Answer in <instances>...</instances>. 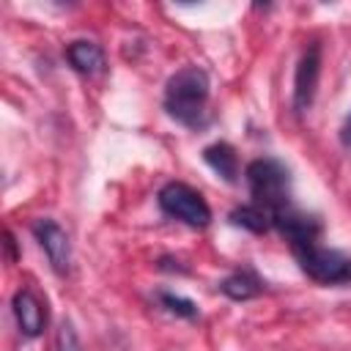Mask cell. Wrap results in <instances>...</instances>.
Returning <instances> with one entry per match:
<instances>
[{"label": "cell", "mask_w": 351, "mask_h": 351, "mask_svg": "<svg viewBox=\"0 0 351 351\" xmlns=\"http://www.w3.org/2000/svg\"><path fill=\"white\" fill-rule=\"evenodd\" d=\"M230 222L233 225H241V228H247L252 233H263V230H269L274 225L271 211L263 208V206H258V203H247V206L233 208L230 211Z\"/></svg>", "instance_id": "cell-12"}, {"label": "cell", "mask_w": 351, "mask_h": 351, "mask_svg": "<svg viewBox=\"0 0 351 351\" xmlns=\"http://www.w3.org/2000/svg\"><path fill=\"white\" fill-rule=\"evenodd\" d=\"M219 291H222L228 299L247 302V299H252V296H258V293L263 291V282H261V280H258L252 271L241 269V271L228 274V277L219 282Z\"/></svg>", "instance_id": "cell-10"}, {"label": "cell", "mask_w": 351, "mask_h": 351, "mask_svg": "<svg viewBox=\"0 0 351 351\" xmlns=\"http://www.w3.org/2000/svg\"><path fill=\"white\" fill-rule=\"evenodd\" d=\"M55 351H82L80 337H77V332H74L71 324H60L58 337H55Z\"/></svg>", "instance_id": "cell-14"}, {"label": "cell", "mask_w": 351, "mask_h": 351, "mask_svg": "<svg viewBox=\"0 0 351 351\" xmlns=\"http://www.w3.org/2000/svg\"><path fill=\"white\" fill-rule=\"evenodd\" d=\"M159 208L189 228H206L211 222V208L203 195L181 181H170L159 189Z\"/></svg>", "instance_id": "cell-4"}, {"label": "cell", "mask_w": 351, "mask_h": 351, "mask_svg": "<svg viewBox=\"0 0 351 351\" xmlns=\"http://www.w3.org/2000/svg\"><path fill=\"white\" fill-rule=\"evenodd\" d=\"M203 159H206V165H208L214 173H219L225 181H236V176H239V156H236V151H233L228 143H211V145L203 151Z\"/></svg>", "instance_id": "cell-11"}, {"label": "cell", "mask_w": 351, "mask_h": 351, "mask_svg": "<svg viewBox=\"0 0 351 351\" xmlns=\"http://www.w3.org/2000/svg\"><path fill=\"white\" fill-rule=\"evenodd\" d=\"M66 58H69L71 69L80 71V74L93 77V74H101L104 71V52L93 41H85V38L71 41L69 49H66Z\"/></svg>", "instance_id": "cell-9"}, {"label": "cell", "mask_w": 351, "mask_h": 351, "mask_svg": "<svg viewBox=\"0 0 351 351\" xmlns=\"http://www.w3.org/2000/svg\"><path fill=\"white\" fill-rule=\"evenodd\" d=\"M33 236L41 244V250L47 252L52 269L58 274H66L71 269V241H69V233L55 219H36L33 222Z\"/></svg>", "instance_id": "cell-6"}, {"label": "cell", "mask_w": 351, "mask_h": 351, "mask_svg": "<svg viewBox=\"0 0 351 351\" xmlns=\"http://www.w3.org/2000/svg\"><path fill=\"white\" fill-rule=\"evenodd\" d=\"M11 310H14L16 326H19V332L25 337H38L44 332V326H47V310H44V302L36 296V291L19 288L14 293Z\"/></svg>", "instance_id": "cell-8"}, {"label": "cell", "mask_w": 351, "mask_h": 351, "mask_svg": "<svg viewBox=\"0 0 351 351\" xmlns=\"http://www.w3.org/2000/svg\"><path fill=\"white\" fill-rule=\"evenodd\" d=\"M291 250H293L299 269L310 280H315L321 285H348L351 282V255H346L340 250L321 247L318 241L299 244Z\"/></svg>", "instance_id": "cell-3"}, {"label": "cell", "mask_w": 351, "mask_h": 351, "mask_svg": "<svg viewBox=\"0 0 351 351\" xmlns=\"http://www.w3.org/2000/svg\"><path fill=\"white\" fill-rule=\"evenodd\" d=\"M208 74L197 66H184L167 80L165 88V110L181 126L197 129L208 115Z\"/></svg>", "instance_id": "cell-1"}, {"label": "cell", "mask_w": 351, "mask_h": 351, "mask_svg": "<svg viewBox=\"0 0 351 351\" xmlns=\"http://www.w3.org/2000/svg\"><path fill=\"white\" fill-rule=\"evenodd\" d=\"M5 250H8V258L14 261L16 258V244H14V236L11 233H5Z\"/></svg>", "instance_id": "cell-16"}, {"label": "cell", "mask_w": 351, "mask_h": 351, "mask_svg": "<svg viewBox=\"0 0 351 351\" xmlns=\"http://www.w3.org/2000/svg\"><path fill=\"white\" fill-rule=\"evenodd\" d=\"M340 143H343L346 148H351V112L346 115V121H343V126H340Z\"/></svg>", "instance_id": "cell-15"}, {"label": "cell", "mask_w": 351, "mask_h": 351, "mask_svg": "<svg viewBox=\"0 0 351 351\" xmlns=\"http://www.w3.org/2000/svg\"><path fill=\"white\" fill-rule=\"evenodd\" d=\"M274 219V228L291 241V247H299V244H310V241H318V233H321V225L315 217L299 211L293 203L280 208L277 214H271Z\"/></svg>", "instance_id": "cell-7"}, {"label": "cell", "mask_w": 351, "mask_h": 351, "mask_svg": "<svg viewBox=\"0 0 351 351\" xmlns=\"http://www.w3.org/2000/svg\"><path fill=\"white\" fill-rule=\"evenodd\" d=\"M156 299H159V304H162L167 313L178 315V318H197V307H195V302L186 299V296H178V293H170V291H159Z\"/></svg>", "instance_id": "cell-13"}, {"label": "cell", "mask_w": 351, "mask_h": 351, "mask_svg": "<svg viewBox=\"0 0 351 351\" xmlns=\"http://www.w3.org/2000/svg\"><path fill=\"white\" fill-rule=\"evenodd\" d=\"M250 195L258 206L277 214L280 208L291 206V176L288 167L277 159H252L244 170Z\"/></svg>", "instance_id": "cell-2"}, {"label": "cell", "mask_w": 351, "mask_h": 351, "mask_svg": "<svg viewBox=\"0 0 351 351\" xmlns=\"http://www.w3.org/2000/svg\"><path fill=\"white\" fill-rule=\"evenodd\" d=\"M318 77H321V44L310 41L307 49L302 52V58L296 63V74H293V110L296 112L310 110V104L315 99Z\"/></svg>", "instance_id": "cell-5"}]
</instances>
